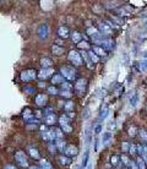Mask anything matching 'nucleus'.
I'll use <instances>...</instances> for the list:
<instances>
[{
    "label": "nucleus",
    "mask_w": 147,
    "mask_h": 169,
    "mask_svg": "<svg viewBox=\"0 0 147 169\" xmlns=\"http://www.w3.org/2000/svg\"><path fill=\"white\" fill-rule=\"evenodd\" d=\"M15 161L17 162V164L20 167H28V158H27L26 153L23 151H17L15 153Z\"/></svg>",
    "instance_id": "1"
},
{
    "label": "nucleus",
    "mask_w": 147,
    "mask_h": 169,
    "mask_svg": "<svg viewBox=\"0 0 147 169\" xmlns=\"http://www.w3.org/2000/svg\"><path fill=\"white\" fill-rule=\"evenodd\" d=\"M60 74L67 80H74L76 77V71L71 66H61Z\"/></svg>",
    "instance_id": "2"
},
{
    "label": "nucleus",
    "mask_w": 147,
    "mask_h": 169,
    "mask_svg": "<svg viewBox=\"0 0 147 169\" xmlns=\"http://www.w3.org/2000/svg\"><path fill=\"white\" fill-rule=\"evenodd\" d=\"M69 60L76 66L82 65V57H81V54L76 50H71L69 53Z\"/></svg>",
    "instance_id": "3"
},
{
    "label": "nucleus",
    "mask_w": 147,
    "mask_h": 169,
    "mask_svg": "<svg viewBox=\"0 0 147 169\" xmlns=\"http://www.w3.org/2000/svg\"><path fill=\"white\" fill-rule=\"evenodd\" d=\"M36 76H38L37 72L34 71V70H31V69L30 70H25V71L21 72V80L25 81V82H28V81L34 80V78H36Z\"/></svg>",
    "instance_id": "4"
},
{
    "label": "nucleus",
    "mask_w": 147,
    "mask_h": 169,
    "mask_svg": "<svg viewBox=\"0 0 147 169\" xmlns=\"http://www.w3.org/2000/svg\"><path fill=\"white\" fill-rule=\"evenodd\" d=\"M87 88V80L86 78H79L75 83V91L77 93H83Z\"/></svg>",
    "instance_id": "5"
},
{
    "label": "nucleus",
    "mask_w": 147,
    "mask_h": 169,
    "mask_svg": "<svg viewBox=\"0 0 147 169\" xmlns=\"http://www.w3.org/2000/svg\"><path fill=\"white\" fill-rule=\"evenodd\" d=\"M77 153H79L77 147L74 146V145H67L65 147V150H64V154L66 157H76Z\"/></svg>",
    "instance_id": "6"
},
{
    "label": "nucleus",
    "mask_w": 147,
    "mask_h": 169,
    "mask_svg": "<svg viewBox=\"0 0 147 169\" xmlns=\"http://www.w3.org/2000/svg\"><path fill=\"white\" fill-rule=\"evenodd\" d=\"M37 33H38V37L40 39H45L48 37V35H49V27H48V25L47 23H42L38 27V32Z\"/></svg>",
    "instance_id": "7"
},
{
    "label": "nucleus",
    "mask_w": 147,
    "mask_h": 169,
    "mask_svg": "<svg viewBox=\"0 0 147 169\" xmlns=\"http://www.w3.org/2000/svg\"><path fill=\"white\" fill-rule=\"evenodd\" d=\"M42 137L48 142H50L54 139H57V134H55V130H45L42 132Z\"/></svg>",
    "instance_id": "8"
},
{
    "label": "nucleus",
    "mask_w": 147,
    "mask_h": 169,
    "mask_svg": "<svg viewBox=\"0 0 147 169\" xmlns=\"http://www.w3.org/2000/svg\"><path fill=\"white\" fill-rule=\"evenodd\" d=\"M52 74H54V69H42L39 72H38V77L40 80H45L48 77H50L52 76Z\"/></svg>",
    "instance_id": "9"
},
{
    "label": "nucleus",
    "mask_w": 147,
    "mask_h": 169,
    "mask_svg": "<svg viewBox=\"0 0 147 169\" xmlns=\"http://www.w3.org/2000/svg\"><path fill=\"white\" fill-rule=\"evenodd\" d=\"M111 139H113V132H110V131H106V132H103L102 135V139H101V142H102V146H107Z\"/></svg>",
    "instance_id": "10"
},
{
    "label": "nucleus",
    "mask_w": 147,
    "mask_h": 169,
    "mask_svg": "<svg viewBox=\"0 0 147 169\" xmlns=\"http://www.w3.org/2000/svg\"><path fill=\"white\" fill-rule=\"evenodd\" d=\"M34 102H36V104L38 107H43L47 103V96L44 93H39L36 96V98H34Z\"/></svg>",
    "instance_id": "11"
},
{
    "label": "nucleus",
    "mask_w": 147,
    "mask_h": 169,
    "mask_svg": "<svg viewBox=\"0 0 147 169\" xmlns=\"http://www.w3.org/2000/svg\"><path fill=\"white\" fill-rule=\"evenodd\" d=\"M99 32L103 36H110L111 35V28L110 25H106V23H101L99 25Z\"/></svg>",
    "instance_id": "12"
},
{
    "label": "nucleus",
    "mask_w": 147,
    "mask_h": 169,
    "mask_svg": "<svg viewBox=\"0 0 147 169\" xmlns=\"http://www.w3.org/2000/svg\"><path fill=\"white\" fill-rule=\"evenodd\" d=\"M58 35L60 38H67L70 36V31L66 26H60L58 28Z\"/></svg>",
    "instance_id": "13"
},
{
    "label": "nucleus",
    "mask_w": 147,
    "mask_h": 169,
    "mask_svg": "<svg viewBox=\"0 0 147 169\" xmlns=\"http://www.w3.org/2000/svg\"><path fill=\"white\" fill-rule=\"evenodd\" d=\"M102 48H106V49H113L114 48V40L113 39H110V38H107V39H104L103 42H102Z\"/></svg>",
    "instance_id": "14"
},
{
    "label": "nucleus",
    "mask_w": 147,
    "mask_h": 169,
    "mask_svg": "<svg viewBox=\"0 0 147 169\" xmlns=\"http://www.w3.org/2000/svg\"><path fill=\"white\" fill-rule=\"evenodd\" d=\"M64 76L61 75V74H55V75L52 77V83L53 85H57V83H60V85H62L64 83Z\"/></svg>",
    "instance_id": "15"
},
{
    "label": "nucleus",
    "mask_w": 147,
    "mask_h": 169,
    "mask_svg": "<svg viewBox=\"0 0 147 169\" xmlns=\"http://www.w3.org/2000/svg\"><path fill=\"white\" fill-rule=\"evenodd\" d=\"M52 64H53L52 59H49V58H42V59H40V66H42V69H50Z\"/></svg>",
    "instance_id": "16"
},
{
    "label": "nucleus",
    "mask_w": 147,
    "mask_h": 169,
    "mask_svg": "<svg viewBox=\"0 0 147 169\" xmlns=\"http://www.w3.org/2000/svg\"><path fill=\"white\" fill-rule=\"evenodd\" d=\"M129 103H130V105L132 107V108H135L136 105H137V103H138V96H137V93L136 92H134L130 96V98H129Z\"/></svg>",
    "instance_id": "17"
},
{
    "label": "nucleus",
    "mask_w": 147,
    "mask_h": 169,
    "mask_svg": "<svg viewBox=\"0 0 147 169\" xmlns=\"http://www.w3.org/2000/svg\"><path fill=\"white\" fill-rule=\"evenodd\" d=\"M92 52L96 53L98 57H104V55H106V50H104L99 45H93L92 47Z\"/></svg>",
    "instance_id": "18"
},
{
    "label": "nucleus",
    "mask_w": 147,
    "mask_h": 169,
    "mask_svg": "<svg viewBox=\"0 0 147 169\" xmlns=\"http://www.w3.org/2000/svg\"><path fill=\"white\" fill-rule=\"evenodd\" d=\"M87 54H88V59H89V62H91V63L97 64L98 62H99V57H98L96 53H93L92 50H91V52H88Z\"/></svg>",
    "instance_id": "19"
},
{
    "label": "nucleus",
    "mask_w": 147,
    "mask_h": 169,
    "mask_svg": "<svg viewBox=\"0 0 147 169\" xmlns=\"http://www.w3.org/2000/svg\"><path fill=\"white\" fill-rule=\"evenodd\" d=\"M71 38H72V42L76 43V44H79L80 42H82V40H81L82 36L80 35V33H79L77 31H74V32L71 33Z\"/></svg>",
    "instance_id": "20"
},
{
    "label": "nucleus",
    "mask_w": 147,
    "mask_h": 169,
    "mask_svg": "<svg viewBox=\"0 0 147 169\" xmlns=\"http://www.w3.org/2000/svg\"><path fill=\"white\" fill-rule=\"evenodd\" d=\"M28 152H30V156L34 159H39V152L37 148H34V147H28Z\"/></svg>",
    "instance_id": "21"
},
{
    "label": "nucleus",
    "mask_w": 147,
    "mask_h": 169,
    "mask_svg": "<svg viewBox=\"0 0 147 169\" xmlns=\"http://www.w3.org/2000/svg\"><path fill=\"white\" fill-rule=\"evenodd\" d=\"M39 167H40V169H53L52 164L49 163L47 159H44V158L39 161Z\"/></svg>",
    "instance_id": "22"
},
{
    "label": "nucleus",
    "mask_w": 147,
    "mask_h": 169,
    "mask_svg": "<svg viewBox=\"0 0 147 169\" xmlns=\"http://www.w3.org/2000/svg\"><path fill=\"white\" fill-rule=\"evenodd\" d=\"M58 161H59V163H60L61 165H64V167H66V165H69L70 163H71L70 158L66 157V156H60V157H58Z\"/></svg>",
    "instance_id": "23"
},
{
    "label": "nucleus",
    "mask_w": 147,
    "mask_h": 169,
    "mask_svg": "<svg viewBox=\"0 0 147 169\" xmlns=\"http://www.w3.org/2000/svg\"><path fill=\"white\" fill-rule=\"evenodd\" d=\"M52 52L53 54H55V55H61V54H64V48H61L60 45H53L52 47Z\"/></svg>",
    "instance_id": "24"
},
{
    "label": "nucleus",
    "mask_w": 147,
    "mask_h": 169,
    "mask_svg": "<svg viewBox=\"0 0 147 169\" xmlns=\"http://www.w3.org/2000/svg\"><path fill=\"white\" fill-rule=\"evenodd\" d=\"M55 123V114H47L45 115V124L47 125H53Z\"/></svg>",
    "instance_id": "25"
},
{
    "label": "nucleus",
    "mask_w": 147,
    "mask_h": 169,
    "mask_svg": "<svg viewBox=\"0 0 147 169\" xmlns=\"http://www.w3.org/2000/svg\"><path fill=\"white\" fill-rule=\"evenodd\" d=\"M64 109H65L67 113L74 110V102H72V100H67V102L64 103Z\"/></svg>",
    "instance_id": "26"
},
{
    "label": "nucleus",
    "mask_w": 147,
    "mask_h": 169,
    "mask_svg": "<svg viewBox=\"0 0 147 169\" xmlns=\"http://www.w3.org/2000/svg\"><path fill=\"white\" fill-rule=\"evenodd\" d=\"M137 162V165H138V169H147V165H146V162L142 157H137L136 159Z\"/></svg>",
    "instance_id": "27"
},
{
    "label": "nucleus",
    "mask_w": 147,
    "mask_h": 169,
    "mask_svg": "<svg viewBox=\"0 0 147 169\" xmlns=\"http://www.w3.org/2000/svg\"><path fill=\"white\" fill-rule=\"evenodd\" d=\"M55 146H57V148H58V150L59 151H62V152H64V150H65V142H64V141H62V140H57V141H55Z\"/></svg>",
    "instance_id": "28"
},
{
    "label": "nucleus",
    "mask_w": 147,
    "mask_h": 169,
    "mask_svg": "<svg viewBox=\"0 0 147 169\" xmlns=\"http://www.w3.org/2000/svg\"><path fill=\"white\" fill-rule=\"evenodd\" d=\"M108 113H109V110H108V107L107 105H103L102 107V109H101V115H99V119L102 120V119H106L107 118V115H108Z\"/></svg>",
    "instance_id": "29"
},
{
    "label": "nucleus",
    "mask_w": 147,
    "mask_h": 169,
    "mask_svg": "<svg viewBox=\"0 0 147 169\" xmlns=\"http://www.w3.org/2000/svg\"><path fill=\"white\" fill-rule=\"evenodd\" d=\"M23 118L28 121V120H31L32 118H33V114H32V110L31 109H28V108H26V109L23 110Z\"/></svg>",
    "instance_id": "30"
},
{
    "label": "nucleus",
    "mask_w": 147,
    "mask_h": 169,
    "mask_svg": "<svg viewBox=\"0 0 147 169\" xmlns=\"http://www.w3.org/2000/svg\"><path fill=\"white\" fill-rule=\"evenodd\" d=\"M59 124H60V126L69 125V118H67V115H61L59 118Z\"/></svg>",
    "instance_id": "31"
},
{
    "label": "nucleus",
    "mask_w": 147,
    "mask_h": 169,
    "mask_svg": "<svg viewBox=\"0 0 147 169\" xmlns=\"http://www.w3.org/2000/svg\"><path fill=\"white\" fill-rule=\"evenodd\" d=\"M138 137L143 142H147V130H138Z\"/></svg>",
    "instance_id": "32"
},
{
    "label": "nucleus",
    "mask_w": 147,
    "mask_h": 169,
    "mask_svg": "<svg viewBox=\"0 0 147 169\" xmlns=\"http://www.w3.org/2000/svg\"><path fill=\"white\" fill-rule=\"evenodd\" d=\"M140 70L147 71V59H142L141 62H140Z\"/></svg>",
    "instance_id": "33"
},
{
    "label": "nucleus",
    "mask_w": 147,
    "mask_h": 169,
    "mask_svg": "<svg viewBox=\"0 0 147 169\" xmlns=\"http://www.w3.org/2000/svg\"><path fill=\"white\" fill-rule=\"evenodd\" d=\"M48 93L55 96V94H59V91H58V88L55 86H50V87H48Z\"/></svg>",
    "instance_id": "34"
},
{
    "label": "nucleus",
    "mask_w": 147,
    "mask_h": 169,
    "mask_svg": "<svg viewBox=\"0 0 147 169\" xmlns=\"http://www.w3.org/2000/svg\"><path fill=\"white\" fill-rule=\"evenodd\" d=\"M98 32H99V31H98L97 28H94V27H88V28H87V33H88L91 37L94 36V35H97Z\"/></svg>",
    "instance_id": "35"
},
{
    "label": "nucleus",
    "mask_w": 147,
    "mask_h": 169,
    "mask_svg": "<svg viewBox=\"0 0 147 169\" xmlns=\"http://www.w3.org/2000/svg\"><path fill=\"white\" fill-rule=\"evenodd\" d=\"M110 163H111V165H114V167H116V165L119 164V157L116 156V154L111 156V158H110Z\"/></svg>",
    "instance_id": "36"
},
{
    "label": "nucleus",
    "mask_w": 147,
    "mask_h": 169,
    "mask_svg": "<svg viewBox=\"0 0 147 169\" xmlns=\"http://www.w3.org/2000/svg\"><path fill=\"white\" fill-rule=\"evenodd\" d=\"M120 159H121V162H123V164L124 165H130V159H129V157L128 156H125V154H123V156L120 157Z\"/></svg>",
    "instance_id": "37"
},
{
    "label": "nucleus",
    "mask_w": 147,
    "mask_h": 169,
    "mask_svg": "<svg viewBox=\"0 0 147 169\" xmlns=\"http://www.w3.org/2000/svg\"><path fill=\"white\" fill-rule=\"evenodd\" d=\"M71 88H72V86L70 83H67V82H64L61 85V91H70Z\"/></svg>",
    "instance_id": "38"
},
{
    "label": "nucleus",
    "mask_w": 147,
    "mask_h": 169,
    "mask_svg": "<svg viewBox=\"0 0 147 169\" xmlns=\"http://www.w3.org/2000/svg\"><path fill=\"white\" fill-rule=\"evenodd\" d=\"M129 153L132 154V156H135L137 153V147L135 145H130V148H129Z\"/></svg>",
    "instance_id": "39"
},
{
    "label": "nucleus",
    "mask_w": 147,
    "mask_h": 169,
    "mask_svg": "<svg viewBox=\"0 0 147 169\" xmlns=\"http://www.w3.org/2000/svg\"><path fill=\"white\" fill-rule=\"evenodd\" d=\"M61 130L64 131V132L70 134V132L72 131V126H70V125H64V126H61Z\"/></svg>",
    "instance_id": "40"
},
{
    "label": "nucleus",
    "mask_w": 147,
    "mask_h": 169,
    "mask_svg": "<svg viewBox=\"0 0 147 169\" xmlns=\"http://www.w3.org/2000/svg\"><path fill=\"white\" fill-rule=\"evenodd\" d=\"M137 132H138V131H137V129H136L135 126H131L130 129H129V135H130V136H136Z\"/></svg>",
    "instance_id": "41"
},
{
    "label": "nucleus",
    "mask_w": 147,
    "mask_h": 169,
    "mask_svg": "<svg viewBox=\"0 0 147 169\" xmlns=\"http://www.w3.org/2000/svg\"><path fill=\"white\" fill-rule=\"evenodd\" d=\"M77 47H79L80 49H87L89 45L87 44V42H85V40H82V42H80V43L77 44Z\"/></svg>",
    "instance_id": "42"
},
{
    "label": "nucleus",
    "mask_w": 147,
    "mask_h": 169,
    "mask_svg": "<svg viewBox=\"0 0 147 169\" xmlns=\"http://www.w3.org/2000/svg\"><path fill=\"white\" fill-rule=\"evenodd\" d=\"M59 94H60V96H62V97H65V98H70V97H71V92H70V91H61Z\"/></svg>",
    "instance_id": "43"
},
{
    "label": "nucleus",
    "mask_w": 147,
    "mask_h": 169,
    "mask_svg": "<svg viewBox=\"0 0 147 169\" xmlns=\"http://www.w3.org/2000/svg\"><path fill=\"white\" fill-rule=\"evenodd\" d=\"M121 148H123V152H129L130 145H129L128 142H123V144H121Z\"/></svg>",
    "instance_id": "44"
},
{
    "label": "nucleus",
    "mask_w": 147,
    "mask_h": 169,
    "mask_svg": "<svg viewBox=\"0 0 147 169\" xmlns=\"http://www.w3.org/2000/svg\"><path fill=\"white\" fill-rule=\"evenodd\" d=\"M55 134H57L58 140H62V130L61 129H55Z\"/></svg>",
    "instance_id": "45"
},
{
    "label": "nucleus",
    "mask_w": 147,
    "mask_h": 169,
    "mask_svg": "<svg viewBox=\"0 0 147 169\" xmlns=\"http://www.w3.org/2000/svg\"><path fill=\"white\" fill-rule=\"evenodd\" d=\"M48 148H49V151H50V153H55V150H57V146H54L53 144H49L48 145Z\"/></svg>",
    "instance_id": "46"
},
{
    "label": "nucleus",
    "mask_w": 147,
    "mask_h": 169,
    "mask_svg": "<svg viewBox=\"0 0 147 169\" xmlns=\"http://www.w3.org/2000/svg\"><path fill=\"white\" fill-rule=\"evenodd\" d=\"M102 131V125L101 124H97L96 125V127H94V134L96 135H98V134H99Z\"/></svg>",
    "instance_id": "47"
},
{
    "label": "nucleus",
    "mask_w": 147,
    "mask_h": 169,
    "mask_svg": "<svg viewBox=\"0 0 147 169\" xmlns=\"http://www.w3.org/2000/svg\"><path fill=\"white\" fill-rule=\"evenodd\" d=\"M131 169H138V165H137V162H134V161H131L130 162V165H129Z\"/></svg>",
    "instance_id": "48"
},
{
    "label": "nucleus",
    "mask_w": 147,
    "mask_h": 169,
    "mask_svg": "<svg viewBox=\"0 0 147 169\" xmlns=\"http://www.w3.org/2000/svg\"><path fill=\"white\" fill-rule=\"evenodd\" d=\"M4 169H17L15 165H12V164H6L5 167H4Z\"/></svg>",
    "instance_id": "49"
},
{
    "label": "nucleus",
    "mask_w": 147,
    "mask_h": 169,
    "mask_svg": "<svg viewBox=\"0 0 147 169\" xmlns=\"http://www.w3.org/2000/svg\"><path fill=\"white\" fill-rule=\"evenodd\" d=\"M93 168V164H92V162H88V164H87V167H86V169H92Z\"/></svg>",
    "instance_id": "50"
},
{
    "label": "nucleus",
    "mask_w": 147,
    "mask_h": 169,
    "mask_svg": "<svg viewBox=\"0 0 147 169\" xmlns=\"http://www.w3.org/2000/svg\"><path fill=\"white\" fill-rule=\"evenodd\" d=\"M67 117H70V118H74V117H75V113H72V112H69Z\"/></svg>",
    "instance_id": "51"
},
{
    "label": "nucleus",
    "mask_w": 147,
    "mask_h": 169,
    "mask_svg": "<svg viewBox=\"0 0 147 169\" xmlns=\"http://www.w3.org/2000/svg\"><path fill=\"white\" fill-rule=\"evenodd\" d=\"M89 115V113H88V108H86V110H85V118H87Z\"/></svg>",
    "instance_id": "52"
},
{
    "label": "nucleus",
    "mask_w": 147,
    "mask_h": 169,
    "mask_svg": "<svg viewBox=\"0 0 147 169\" xmlns=\"http://www.w3.org/2000/svg\"><path fill=\"white\" fill-rule=\"evenodd\" d=\"M40 113H42V112H39V110H38V112H36V115H37V118H40V115H42Z\"/></svg>",
    "instance_id": "53"
},
{
    "label": "nucleus",
    "mask_w": 147,
    "mask_h": 169,
    "mask_svg": "<svg viewBox=\"0 0 147 169\" xmlns=\"http://www.w3.org/2000/svg\"><path fill=\"white\" fill-rule=\"evenodd\" d=\"M28 169H38V167H36V165H32V167H28Z\"/></svg>",
    "instance_id": "54"
},
{
    "label": "nucleus",
    "mask_w": 147,
    "mask_h": 169,
    "mask_svg": "<svg viewBox=\"0 0 147 169\" xmlns=\"http://www.w3.org/2000/svg\"><path fill=\"white\" fill-rule=\"evenodd\" d=\"M145 153H146V156H147V145L145 146Z\"/></svg>",
    "instance_id": "55"
}]
</instances>
